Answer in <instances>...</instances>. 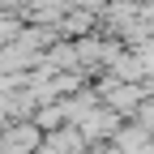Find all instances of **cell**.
I'll return each instance as SVG.
<instances>
[{
	"instance_id": "6da1fadb",
	"label": "cell",
	"mask_w": 154,
	"mask_h": 154,
	"mask_svg": "<svg viewBox=\"0 0 154 154\" xmlns=\"http://www.w3.org/2000/svg\"><path fill=\"white\" fill-rule=\"evenodd\" d=\"M99 94L107 99V107L120 111V116H128V111L141 107V86H137V82H124V77H116V73L99 82Z\"/></svg>"
},
{
	"instance_id": "7a4b0ae2",
	"label": "cell",
	"mask_w": 154,
	"mask_h": 154,
	"mask_svg": "<svg viewBox=\"0 0 154 154\" xmlns=\"http://www.w3.org/2000/svg\"><path fill=\"white\" fill-rule=\"evenodd\" d=\"M77 128L86 133V141H107V137H116V133H120V111H111V107H94Z\"/></svg>"
}]
</instances>
